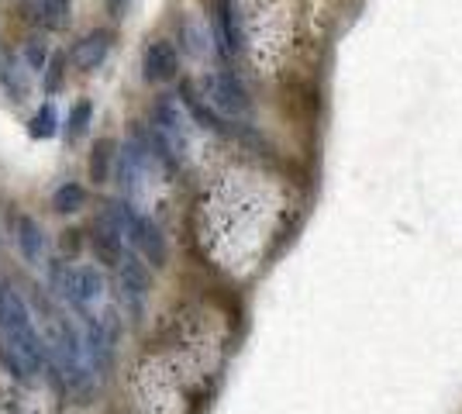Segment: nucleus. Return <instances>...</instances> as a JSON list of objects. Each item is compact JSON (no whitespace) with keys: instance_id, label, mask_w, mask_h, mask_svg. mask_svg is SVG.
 Instances as JSON below:
<instances>
[{"instance_id":"obj_1","label":"nucleus","mask_w":462,"mask_h":414,"mask_svg":"<svg viewBox=\"0 0 462 414\" xmlns=\"http://www.w3.org/2000/svg\"><path fill=\"white\" fill-rule=\"evenodd\" d=\"M204 100L211 104L214 111L221 115V118H245L252 111V97L249 90H245V83L228 73V69H221V73H211V77L204 79Z\"/></svg>"},{"instance_id":"obj_2","label":"nucleus","mask_w":462,"mask_h":414,"mask_svg":"<svg viewBox=\"0 0 462 414\" xmlns=\"http://www.w3.org/2000/svg\"><path fill=\"white\" fill-rule=\"evenodd\" d=\"M117 270V297H121V308L132 321L145 317V304H149V270L145 262H138L135 253H125Z\"/></svg>"},{"instance_id":"obj_3","label":"nucleus","mask_w":462,"mask_h":414,"mask_svg":"<svg viewBox=\"0 0 462 414\" xmlns=\"http://www.w3.org/2000/svg\"><path fill=\"white\" fill-rule=\"evenodd\" d=\"M125 242L132 245V253L142 256L152 270H162L166 266V235H162V228L155 225L149 215H142V211H128V221H125Z\"/></svg>"},{"instance_id":"obj_4","label":"nucleus","mask_w":462,"mask_h":414,"mask_svg":"<svg viewBox=\"0 0 462 414\" xmlns=\"http://www.w3.org/2000/svg\"><path fill=\"white\" fill-rule=\"evenodd\" d=\"M214 41H217V52L231 60L245 49V32H242V18L235 11L231 0H217L214 4Z\"/></svg>"},{"instance_id":"obj_5","label":"nucleus","mask_w":462,"mask_h":414,"mask_svg":"<svg viewBox=\"0 0 462 414\" xmlns=\"http://www.w3.org/2000/svg\"><path fill=\"white\" fill-rule=\"evenodd\" d=\"M180 73V52H176L173 41L155 39L145 45V56H142V77L145 83H170Z\"/></svg>"},{"instance_id":"obj_6","label":"nucleus","mask_w":462,"mask_h":414,"mask_svg":"<svg viewBox=\"0 0 462 414\" xmlns=\"http://www.w3.org/2000/svg\"><path fill=\"white\" fill-rule=\"evenodd\" d=\"M152 124L155 132H162V135L173 142V149L183 156L187 152V115H183V107L176 104L173 97H159L152 104Z\"/></svg>"},{"instance_id":"obj_7","label":"nucleus","mask_w":462,"mask_h":414,"mask_svg":"<svg viewBox=\"0 0 462 414\" xmlns=\"http://www.w3.org/2000/svg\"><path fill=\"white\" fill-rule=\"evenodd\" d=\"M90 249H94V256L100 259L104 266H117L121 256L128 253L125 232H121L107 215H97L94 228H90Z\"/></svg>"},{"instance_id":"obj_8","label":"nucleus","mask_w":462,"mask_h":414,"mask_svg":"<svg viewBox=\"0 0 462 414\" xmlns=\"http://www.w3.org/2000/svg\"><path fill=\"white\" fill-rule=\"evenodd\" d=\"M107 52H111V32L97 28V32L83 35V39H79L77 45H73L69 60H73V66H77V69L90 73V69H100V66H104Z\"/></svg>"},{"instance_id":"obj_9","label":"nucleus","mask_w":462,"mask_h":414,"mask_svg":"<svg viewBox=\"0 0 462 414\" xmlns=\"http://www.w3.org/2000/svg\"><path fill=\"white\" fill-rule=\"evenodd\" d=\"M14 242H18V253L28 266H39L45 256V235H42L39 221L28 215L14 217Z\"/></svg>"},{"instance_id":"obj_10","label":"nucleus","mask_w":462,"mask_h":414,"mask_svg":"<svg viewBox=\"0 0 462 414\" xmlns=\"http://www.w3.org/2000/svg\"><path fill=\"white\" fill-rule=\"evenodd\" d=\"M115 156H117V145L111 138H97L94 142V152H90V179L97 187H104L111 173H115Z\"/></svg>"},{"instance_id":"obj_11","label":"nucleus","mask_w":462,"mask_h":414,"mask_svg":"<svg viewBox=\"0 0 462 414\" xmlns=\"http://www.w3.org/2000/svg\"><path fill=\"white\" fill-rule=\"evenodd\" d=\"M0 87L14 100H24L28 90H32V83H28V66L18 62L14 56H7V60L0 62Z\"/></svg>"},{"instance_id":"obj_12","label":"nucleus","mask_w":462,"mask_h":414,"mask_svg":"<svg viewBox=\"0 0 462 414\" xmlns=\"http://www.w3.org/2000/svg\"><path fill=\"white\" fill-rule=\"evenodd\" d=\"M59 107L56 100H45L39 111H35V118L28 121V135L39 138V142H45V138H56L59 135Z\"/></svg>"},{"instance_id":"obj_13","label":"nucleus","mask_w":462,"mask_h":414,"mask_svg":"<svg viewBox=\"0 0 462 414\" xmlns=\"http://www.w3.org/2000/svg\"><path fill=\"white\" fill-rule=\"evenodd\" d=\"M90 121H94V100H77L73 107H69V118H66V142L69 145H77L79 138L90 132Z\"/></svg>"},{"instance_id":"obj_14","label":"nucleus","mask_w":462,"mask_h":414,"mask_svg":"<svg viewBox=\"0 0 462 414\" xmlns=\"http://www.w3.org/2000/svg\"><path fill=\"white\" fill-rule=\"evenodd\" d=\"M83 204H87V190H83V183H62L56 187V194H52V207H56V215H77L83 211Z\"/></svg>"},{"instance_id":"obj_15","label":"nucleus","mask_w":462,"mask_h":414,"mask_svg":"<svg viewBox=\"0 0 462 414\" xmlns=\"http://www.w3.org/2000/svg\"><path fill=\"white\" fill-rule=\"evenodd\" d=\"M73 21V0H42V24L49 32H62Z\"/></svg>"},{"instance_id":"obj_16","label":"nucleus","mask_w":462,"mask_h":414,"mask_svg":"<svg viewBox=\"0 0 462 414\" xmlns=\"http://www.w3.org/2000/svg\"><path fill=\"white\" fill-rule=\"evenodd\" d=\"M180 39H183L187 56H193V60H204L208 56V35H204V28L193 18H180Z\"/></svg>"},{"instance_id":"obj_17","label":"nucleus","mask_w":462,"mask_h":414,"mask_svg":"<svg viewBox=\"0 0 462 414\" xmlns=\"http://www.w3.org/2000/svg\"><path fill=\"white\" fill-rule=\"evenodd\" d=\"M62 79H66V56L56 52V56H49L45 69H42V90L49 97H56L59 90H62Z\"/></svg>"},{"instance_id":"obj_18","label":"nucleus","mask_w":462,"mask_h":414,"mask_svg":"<svg viewBox=\"0 0 462 414\" xmlns=\"http://www.w3.org/2000/svg\"><path fill=\"white\" fill-rule=\"evenodd\" d=\"M45 62H49V56H45V45H42V39H32L28 45H24V66L28 69H45Z\"/></svg>"},{"instance_id":"obj_19","label":"nucleus","mask_w":462,"mask_h":414,"mask_svg":"<svg viewBox=\"0 0 462 414\" xmlns=\"http://www.w3.org/2000/svg\"><path fill=\"white\" fill-rule=\"evenodd\" d=\"M128 4H132V0H107V14H111V18H125V14H128Z\"/></svg>"}]
</instances>
